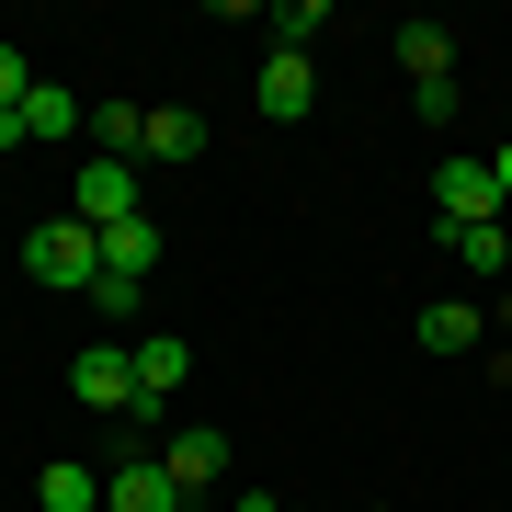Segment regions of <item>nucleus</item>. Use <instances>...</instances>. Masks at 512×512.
<instances>
[{
  "label": "nucleus",
  "instance_id": "nucleus-19",
  "mask_svg": "<svg viewBox=\"0 0 512 512\" xmlns=\"http://www.w3.org/2000/svg\"><path fill=\"white\" fill-rule=\"evenodd\" d=\"M490 194H501V217H512V137L490 148Z\"/></svg>",
  "mask_w": 512,
  "mask_h": 512
},
{
  "label": "nucleus",
  "instance_id": "nucleus-8",
  "mask_svg": "<svg viewBox=\"0 0 512 512\" xmlns=\"http://www.w3.org/2000/svg\"><path fill=\"white\" fill-rule=\"evenodd\" d=\"M251 103L274 114V126H296V114L319 103V69H308V57H285V46H274V57H262V80H251Z\"/></svg>",
  "mask_w": 512,
  "mask_h": 512
},
{
  "label": "nucleus",
  "instance_id": "nucleus-13",
  "mask_svg": "<svg viewBox=\"0 0 512 512\" xmlns=\"http://www.w3.org/2000/svg\"><path fill=\"white\" fill-rule=\"evenodd\" d=\"M148 160H171V171L205 160V114L194 103H148Z\"/></svg>",
  "mask_w": 512,
  "mask_h": 512
},
{
  "label": "nucleus",
  "instance_id": "nucleus-6",
  "mask_svg": "<svg viewBox=\"0 0 512 512\" xmlns=\"http://www.w3.org/2000/svg\"><path fill=\"white\" fill-rule=\"evenodd\" d=\"M103 512H183V478L160 467V444H137L126 467H103Z\"/></svg>",
  "mask_w": 512,
  "mask_h": 512
},
{
  "label": "nucleus",
  "instance_id": "nucleus-16",
  "mask_svg": "<svg viewBox=\"0 0 512 512\" xmlns=\"http://www.w3.org/2000/svg\"><path fill=\"white\" fill-rule=\"evenodd\" d=\"M35 501H46V512H103V478H92V467H69V456H46Z\"/></svg>",
  "mask_w": 512,
  "mask_h": 512
},
{
  "label": "nucleus",
  "instance_id": "nucleus-5",
  "mask_svg": "<svg viewBox=\"0 0 512 512\" xmlns=\"http://www.w3.org/2000/svg\"><path fill=\"white\" fill-rule=\"evenodd\" d=\"M126 365H137V421H160V399H183L194 342L183 330H126Z\"/></svg>",
  "mask_w": 512,
  "mask_h": 512
},
{
  "label": "nucleus",
  "instance_id": "nucleus-2",
  "mask_svg": "<svg viewBox=\"0 0 512 512\" xmlns=\"http://www.w3.org/2000/svg\"><path fill=\"white\" fill-rule=\"evenodd\" d=\"M69 217H80V228H126V217H148V171H137V160H92V148H80Z\"/></svg>",
  "mask_w": 512,
  "mask_h": 512
},
{
  "label": "nucleus",
  "instance_id": "nucleus-1",
  "mask_svg": "<svg viewBox=\"0 0 512 512\" xmlns=\"http://www.w3.org/2000/svg\"><path fill=\"white\" fill-rule=\"evenodd\" d=\"M23 274H35L46 296H92L103 285V239L80 217H46V228H23Z\"/></svg>",
  "mask_w": 512,
  "mask_h": 512
},
{
  "label": "nucleus",
  "instance_id": "nucleus-18",
  "mask_svg": "<svg viewBox=\"0 0 512 512\" xmlns=\"http://www.w3.org/2000/svg\"><path fill=\"white\" fill-rule=\"evenodd\" d=\"M23 92H35V57H23V46H0V114H23Z\"/></svg>",
  "mask_w": 512,
  "mask_h": 512
},
{
  "label": "nucleus",
  "instance_id": "nucleus-12",
  "mask_svg": "<svg viewBox=\"0 0 512 512\" xmlns=\"http://www.w3.org/2000/svg\"><path fill=\"white\" fill-rule=\"evenodd\" d=\"M478 330H490L478 296H433V308H421V353H478Z\"/></svg>",
  "mask_w": 512,
  "mask_h": 512
},
{
  "label": "nucleus",
  "instance_id": "nucleus-7",
  "mask_svg": "<svg viewBox=\"0 0 512 512\" xmlns=\"http://www.w3.org/2000/svg\"><path fill=\"white\" fill-rule=\"evenodd\" d=\"M160 467L183 478V501L217 490V478H228V433H217V421H171V433H160Z\"/></svg>",
  "mask_w": 512,
  "mask_h": 512
},
{
  "label": "nucleus",
  "instance_id": "nucleus-20",
  "mask_svg": "<svg viewBox=\"0 0 512 512\" xmlns=\"http://www.w3.org/2000/svg\"><path fill=\"white\" fill-rule=\"evenodd\" d=\"M376 512H387V501H376Z\"/></svg>",
  "mask_w": 512,
  "mask_h": 512
},
{
  "label": "nucleus",
  "instance_id": "nucleus-3",
  "mask_svg": "<svg viewBox=\"0 0 512 512\" xmlns=\"http://www.w3.org/2000/svg\"><path fill=\"white\" fill-rule=\"evenodd\" d=\"M444 228H501V194H490V160H433V239Z\"/></svg>",
  "mask_w": 512,
  "mask_h": 512
},
{
  "label": "nucleus",
  "instance_id": "nucleus-15",
  "mask_svg": "<svg viewBox=\"0 0 512 512\" xmlns=\"http://www.w3.org/2000/svg\"><path fill=\"white\" fill-rule=\"evenodd\" d=\"M444 251H456V274H478V285L512 274V228H444Z\"/></svg>",
  "mask_w": 512,
  "mask_h": 512
},
{
  "label": "nucleus",
  "instance_id": "nucleus-9",
  "mask_svg": "<svg viewBox=\"0 0 512 512\" xmlns=\"http://www.w3.org/2000/svg\"><path fill=\"white\" fill-rule=\"evenodd\" d=\"M80 148H92V160H137V171H148V103H92Z\"/></svg>",
  "mask_w": 512,
  "mask_h": 512
},
{
  "label": "nucleus",
  "instance_id": "nucleus-4",
  "mask_svg": "<svg viewBox=\"0 0 512 512\" xmlns=\"http://www.w3.org/2000/svg\"><path fill=\"white\" fill-rule=\"evenodd\" d=\"M69 399L103 410V421H137V365H126V342H80V353H69Z\"/></svg>",
  "mask_w": 512,
  "mask_h": 512
},
{
  "label": "nucleus",
  "instance_id": "nucleus-14",
  "mask_svg": "<svg viewBox=\"0 0 512 512\" xmlns=\"http://www.w3.org/2000/svg\"><path fill=\"white\" fill-rule=\"evenodd\" d=\"M399 69H410V92L421 80H456V35L444 23H399Z\"/></svg>",
  "mask_w": 512,
  "mask_h": 512
},
{
  "label": "nucleus",
  "instance_id": "nucleus-11",
  "mask_svg": "<svg viewBox=\"0 0 512 512\" xmlns=\"http://www.w3.org/2000/svg\"><path fill=\"white\" fill-rule=\"evenodd\" d=\"M92 239H103V285H148V274H160V228H148V217L92 228Z\"/></svg>",
  "mask_w": 512,
  "mask_h": 512
},
{
  "label": "nucleus",
  "instance_id": "nucleus-17",
  "mask_svg": "<svg viewBox=\"0 0 512 512\" xmlns=\"http://www.w3.org/2000/svg\"><path fill=\"white\" fill-rule=\"evenodd\" d=\"M274 35H285V57H308L330 35V12H319V0H274Z\"/></svg>",
  "mask_w": 512,
  "mask_h": 512
},
{
  "label": "nucleus",
  "instance_id": "nucleus-10",
  "mask_svg": "<svg viewBox=\"0 0 512 512\" xmlns=\"http://www.w3.org/2000/svg\"><path fill=\"white\" fill-rule=\"evenodd\" d=\"M80 126H92V103L57 92V80H35V92H23V114H12V137H23V148H35V137H80Z\"/></svg>",
  "mask_w": 512,
  "mask_h": 512
}]
</instances>
